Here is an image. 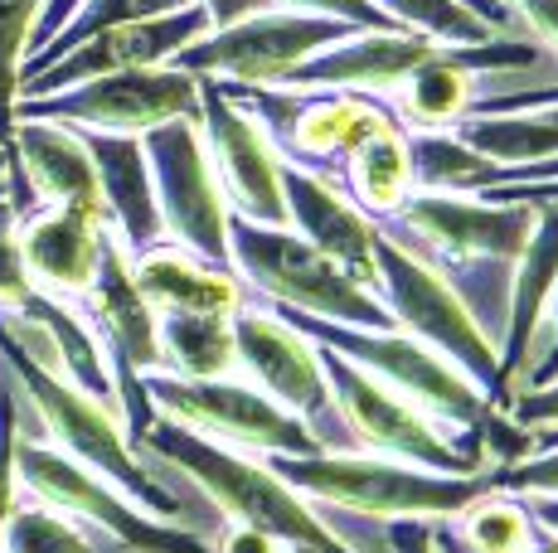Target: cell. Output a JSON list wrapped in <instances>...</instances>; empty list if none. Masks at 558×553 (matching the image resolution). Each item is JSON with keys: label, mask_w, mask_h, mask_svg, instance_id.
Wrapping results in <instances>:
<instances>
[{"label": "cell", "mask_w": 558, "mask_h": 553, "mask_svg": "<svg viewBox=\"0 0 558 553\" xmlns=\"http://www.w3.org/2000/svg\"><path fill=\"white\" fill-rule=\"evenodd\" d=\"M136 446H151L156 456L175 462L180 471L195 486H204V495L233 519L272 534L277 544H302L316 553H355L340 534H330V525L311 509L306 495H296L263 456H248L239 446H223L214 438L180 428L170 418H156L151 428L136 438Z\"/></svg>", "instance_id": "1"}, {"label": "cell", "mask_w": 558, "mask_h": 553, "mask_svg": "<svg viewBox=\"0 0 558 553\" xmlns=\"http://www.w3.org/2000/svg\"><path fill=\"white\" fill-rule=\"evenodd\" d=\"M296 495L326 500L336 509H355L374 519H452L471 505L476 495L490 491L486 476H442L423 471V466L393 462V456H369V452H320L311 456H263Z\"/></svg>", "instance_id": "2"}, {"label": "cell", "mask_w": 558, "mask_h": 553, "mask_svg": "<svg viewBox=\"0 0 558 553\" xmlns=\"http://www.w3.org/2000/svg\"><path fill=\"white\" fill-rule=\"evenodd\" d=\"M0 365L10 369V379L20 384L25 403L35 408L39 428L49 432V442L59 446L63 456H73L78 466H88L93 476L112 481L132 505H142L146 515L156 519H175L180 515V500L136 462V446L122 428V413L107 408V403L88 398L83 389H73L63 374L35 365L25 349L15 345L5 331H0Z\"/></svg>", "instance_id": "3"}, {"label": "cell", "mask_w": 558, "mask_h": 553, "mask_svg": "<svg viewBox=\"0 0 558 553\" xmlns=\"http://www.w3.org/2000/svg\"><path fill=\"white\" fill-rule=\"evenodd\" d=\"M374 296L384 302V311L393 316L399 331L423 340L442 359H452L496 408H506L510 398H506V384H500L496 340L486 335V325L476 321L466 296L447 282V272L437 262L417 258L393 233H379V248H374Z\"/></svg>", "instance_id": "4"}, {"label": "cell", "mask_w": 558, "mask_h": 553, "mask_svg": "<svg viewBox=\"0 0 558 553\" xmlns=\"http://www.w3.org/2000/svg\"><path fill=\"white\" fill-rule=\"evenodd\" d=\"M229 268L248 292L267 296V306H287V311L320 316L336 325L393 331V316L384 311L379 296L350 272H340L326 253H316L292 229L229 214Z\"/></svg>", "instance_id": "5"}, {"label": "cell", "mask_w": 558, "mask_h": 553, "mask_svg": "<svg viewBox=\"0 0 558 553\" xmlns=\"http://www.w3.org/2000/svg\"><path fill=\"white\" fill-rule=\"evenodd\" d=\"M320 365H326V384H330V398H336V413L374 456H393V462L423 466V471H442V476H486L490 471L476 428H447L433 413H423L417 403H408L403 393H393L389 384H379L374 374H364L360 365L330 355V349H320Z\"/></svg>", "instance_id": "6"}, {"label": "cell", "mask_w": 558, "mask_h": 553, "mask_svg": "<svg viewBox=\"0 0 558 553\" xmlns=\"http://www.w3.org/2000/svg\"><path fill=\"white\" fill-rule=\"evenodd\" d=\"M267 311H277L292 331H302L311 345L360 365L364 374H374L379 384L403 393L408 403H417V408L433 413L447 428H476V422L496 408L452 359H442L437 349H427L423 340H413L408 331H399V325H393V331H364V325H336V321H320V316L287 311V306H267Z\"/></svg>", "instance_id": "7"}, {"label": "cell", "mask_w": 558, "mask_h": 553, "mask_svg": "<svg viewBox=\"0 0 558 553\" xmlns=\"http://www.w3.org/2000/svg\"><path fill=\"white\" fill-rule=\"evenodd\" d=\"M146 398H151L156 418H170L180 428L214 438L223 446H239L248 456H311L320 452V438L311 432L296 413L257 393L248 379H180V374H156L142 379Z\"/></svg>", "instance_id": "8"}, {"label": "cell", "mask_w": 558, "mask_h": 553, "mask_svg": "<svg viewBox=\"0 0 558 553\" xmlns=\"http://www.w3.org/2000/svg\"><path fill=\"white\" fill-rule=\"evenodd\" d=\"M83 311L93 321V335H98L107 369H112V389H117V413H122L126 438H142L156 422V408L146 398V374L166 369L160 359V311L142 296L132 276V258L117 243V233L107 229L102 238V258H98V276H93L88 296H83Z\"/></svg>", "instance_id": "9"}, {"label": "cell", "mask_w": 558, "mask_h": 553, "mask_svg": "<svg viewBox=\"0 0 558 553\" xmlns=\"http://www.w3.org/2000/svg\"><path fill=\"white\" fill-rule=\"evenodd\" d=\"M219 88L263 126L282 161L320 170V175L340 170L364 136H374L384 122H393V116L384 112V102L360 98V93L257 88V83H219Z\"/></svg>", "instance_id": "10"}, {"label": "cell", "mask_w": 558, "mask_h": 553, "mask_svg": "<svg viewBox=\"0 0 558 553\" xmlns=\"http://www.w3.org/2000/svg\"><path fill=\"white\" fill-rule=\"evenodd\" d=\"M355 35V25L330 15H311V10H282L263 5L253 15L219 25L199 35L190 49H180L175 69L195 73V78H219V83H257V88H282L296 69L320 54L326 45Z\"/></svg>", "instance_id": "11"}, {"label": "cell", "mask_w": 558, "mask_h": 553, "mask_svg": "<svg viewBox=\"0 0 558 553\" xmlns=\"http://www.w3.org/2000/svg\"><path fill=\"white\" fill-rule=\"evenodd\" d=\"M199 122V78L175 63L156 69L102 73L78 88L49 93V98H20L15 122H53L73 132H112V136H146L160 122Z\"/></svg>", "instance_id": "12"}, {"label": "cell", "mask_w": 558, "mask_h": 553, "mask_svg": "<svg viewBox=\"0 0 558 553\" xmlns=\"http://www.w3.org/2000/svg\"><path fill=\"white\" fill-rule=\"evenodd\" d=\"M15 471L20 486L39 500V505L59 509L69 519H88L102 534H112L122 549L132 553H214V544H204L195 529H180L170 519L146 515L142 505H132L112 481L93 476L88 466H78L73 456H63L49 442H29L20 438L15 452Z\"/></svg>", "instance_id": "13"}, {"label": "cell", "mask_w": 558, "mask_h": 553, "mask_svg": "<svg viewBox=\"0 0 558 553\" xmlns=\"http://www.w3.org/2000/svg\"><path fill=\"white\" fill-rule=\"evenodd\" d=\"M142 151L151 165L166 238L214 268H229V199L214 175L199 122L175 116V122L151 126L142 136Z\"/></svg>", "instance_id": "14"}, {"label": "cell", "mask_w": 558, "mask_h": 553, "mask_svg": "<svg viewBox=\"0 0 558 553\" xmlns=\"http://www.w3.org/2000/svg\"><path fill=\"white\" fill-rule=\"evenodd\" d=\"M534 205H490L481 195H433L413 189L389 223L413 243L417 258L476 268V262H514L534 233ZM399 238V243H403Z\"/></svg>", "instance_id": "15"}, {"label": "cell", "mask_w": 558, "mask_h": 553, "mask_svg": "<svg viewBox=\"0 0 558 553\" xmlns=\"http://www.w3.org/2000/svg\"><path fill=\"white\" fill-rule=\"evenodd\" d=\"M199 132H204V146H209L214 175L223 185V199H229V214L287 229L282 156L267 142L263 126L214 78H199Z\"/></svg>", "instance_id": "16"}, {"label": "cell", "mask_w": 558, "mask_h": 553, "mask_svg": "<svg viewBox=\"0 0 558 553\" xmlns=\"http://www.w3.org/2000/svg\"><path fill=\"white\" fill-rule=\"evenodd\" d=\"M534 45L514 39H490V45H442L427 63H417L399 88L384 98V112L403 132H452L476 108V78L481 73H510L534 69Z\"/></svg>", "instance_id": "17"}, {"label": "cell", "mask_w": 558, "mask_h": 553, "mask_svg": "<svg viewBox=\"0 0 558 553\" xmlns=\"http://www.w3.org/2000/svg\"><path fill=\"white\" fill-rule=\"evenodd\" d=\"M233 355H239V379H248L257 393L282 403L302 422L336 418V398L326 384L320 349L302 331L282 321L267 306H243L233 316Z\"/></svg>", "instance_id": "18"}, {"label": "cell", "mask_w": 558, "mask_h": 553, "mask_svg": "<svg viewBox=\"0 0 558 553\" xmlns=\"http://www.w3.org/2000/svg\"><path fill=\"white\" fill-rule=\"evenodd\" d=\"M209 15L204 5L175 10V15H156V20H132V25H112L98 29V35L78 39L69 54H59L49 69H39L35 78L20 83V98H49V93L78 88L88 78H102V73H126V69H156V63H170L180 49H190L199 35H209Z\"/></svg>", "instance_id": "19"}, {"label": "cell", "mask_w": 558, "mask_h": 553, "mask_svg": "<svg viewBox=\"0 0 558 553\" xmlns=\"http://www.w3.org/2000/svg\"><path fill=\"white\" fill-rule=\"evenodd\" d=\"M282 205L287 229L306 238L316 253H326L340 272H350L360 286L374 292V248H379V223H374L330 175L282 161Z\"/></svg>", "instance_id": "20"}, {"label": "cell", "mask_w": 558, "mask_h": 553, "mask_svg": "<svg viewBox=\"0 0 558 553\" xmlns=\"http://www.w3.org/2000/svg\"><path fill=\"white\" fill-rule=\"evenodd\" d=\"M437 49H442L437 39L413 35V29H355V35L326 45L320 54H311L282 88H330L384 102Z\"/></svg>", "instance_id": "21"}, {"label": "cell", "mask_w": 558, "mask_h": 553, "mask_svg": "<svg viewBox=\"0 0 558 553\" xmlns=\"http://www.w3.org/2000/svg\"><path fill=\"white\" fill-rule=\"evenodd\" d=\"M107 238V219L88 209H59L39 205L29 219H20V258L35 282V292L59 296V302H83L98 276Z\"/></svg>", "instance_id": "22"}, {"label": "cell", "mask_w": 558, "mask_h": 553, "mask_svg": "<svg viewBox=\"0 0 558 553\" xmlns=\"http://www.w3.org/2000/svg\"><path fill=\"white\" fill-rule=\"evenodd\" d=\"M534 209H539V219H534L530 243L510 262L514 276H510V302H506V331H500V345H496L506 398L514 389H524V379H530L539 325L558 286V205H534Z\"/></svg>", "instance_id": "23"}, {"label": "cell", "mask_w": 558, "mask_h": 553, "mask_svg": "<svg viewBox=\"0 0 558 553\" xmlns=\"http://www.w3.org/2000/svg\"><path fill=\"white\" fill-rule=\"evenodd\" d=\"M78 136L93 156V170H98L107 229L117 233L126 258L166 243V223H160V205H156V185H151V165H146V151H142V136H112V132H78Z\"/></svg>", "instance_id": "24"}, {"label": "cell", "mask_w": 558, "mask_h": 553, "mask_svg": "<svg viewBox=\"0 0 558 553\" xmlns=\"http://www.w3.org/2000/svg\"><path fill=\"white\" fill-rule=\"evenodd\" d=\"M10 161L25 175L29 195H35L39 205L88 209V214L107 219L98 170H93L88 146H83V136L73 132V126L15 122L10 126Z\"/></svg>", "instance_id": "25"}, {"label": "cell", "mask_w": 558, "mask_h": 553, "mask_svg": "<svg viewBox=\"0 0 558 553\" xmlns=\"http://www.w3.org/2000/svg\"><path fill=\"white\" fill-rule=\"evenodd\" d=\"M132 276L142 296L166 311H190V316H239L248 306V286L239 282L233 268H214V262L185 253L180 243H156V248L136 253Z\"/></svg>", "instance_id": "26"}, {"label": "cell", "mask_w": 558, "mask_h": 553, "mask_svg": "<svg viewBox=\"0 0 558 553\" xmlns=\"http://www.w3.org/2000/svg\"><path fill=\"white\" fill-rule=\"evenodd\" d=\"M544 539V525L520 495H506L490 486L461 515L437 519L433 549L437 553H530Z\"/></svg>", "instance_id": "27"}, {"label": "cell", "mask_w": 558, "mask_h": 553, "mask_svg": "<svg viewBox=\"0 0 558 553\" xmlns=\"http://www.w3.org/2000/svg\"><path fill=\"white\" fill-rule=\"evenodd\" d=\"M345 170V195L369 214L374 223L393 219L403 209V199L413 195V161H408V132L399 122H384L374 136L350 151Z\"/></svg>", "instance_id": "28"}, {"label": "cell", "mask_w": 558, "mask_h": 553, "mask_svg": "<svg viewBox=\"0 0 558 553\" xmlns=\"http://www.w3.org/2000/svg\"><path fill=\"white\" fill-rule=\"evenodd\" d=\"M160 359H166V374L180 379H233L239 374L233 316L166 311L160 316Z\"/></svg>", "instance_id": "29"}, {"label": "cell", "mask_w": 558, "mask_h": 553, "mask_svg": "<svg viewBox=\"0 0 558 553\" xmlns=\"http://www.w3.org/2000/svg\"><path fill=\"white\" fill-rule=\"evenodd\" d=\"M408 161H413V189L433 195H481L506 180V165L481 156L457 132H408Z\"/></svg>", "instance_id": "30"}, {"label": "cell", "mask_w": 558, "mask_h": 553, "mask_svg": "<svg viewBox=\"0 0 558 553\" xmlns=\"http://www.w3.org/2000/svg\"><path fill=\"white\" fill-rule=\"evenodd\" d=\"M452 132L496 165H539L558 161V126L544 112H490V116H466Z\"/></svg>", "instance_id": "31"}, {"label": "cell", "mask_w": 558, "mask_h": 553, "mask_svg": "<svg viewBox=\"0 0 558 553\" xmlns=\"http://www.w3.org/2000/svg\"><path fill=\"white\" fill-rule=\"evenodd\" d=\"M195 5V0H83L78 10H73V20L59 29V35L49 39L45 49H35L25 63H20V83L35 78L39 69H49L59 54H69L78 39L98 35V29H112V25H132V20H156V15H175V10Z\"/></svg>", "instance_id": "32"}, {"label": "cell", "mask_w": 558, "mask_h": 553, "mask_svg": "<svg viewBox=\"0 0 558 553\" xmlns=\"http://www.w3.org/2000/svg\"><path fill=\"white\" fill-rule=\"evenodd\" d=\"M374 10L399 29L427 35L437 45H490V39H500V29L486 25L466 0H374Z\"/></svg>", "instance_id": "33"}, {"label": "cell", "mask_w": 558, "mask_h": 553, "mask_svg": "<svg viewBox=\"0 0 558 553\" xmlns=\"http://www.w3.org/2000/svg\"><path fill=\"white\" fill-rule=\"evenodd\" d=\"M0 553H93L88 534L49 505H15L0 529Z\"/></svg>", "instance_id": "34"}, {"label": "cell", "mask_w": 558, "mask_h": 553, "mask_svg": "<svg viewBox=\"0 0 558 553\" xmlns=\"http://www.w3.org/2000/svg\"><path fill=\"white\" fill-rule=\"evenodd\" d=\"M45 0H0V142L10 146V126H15L20 102V63L29 54V35Z\"/></svg>", "instance_id": "35"}, {"label": "cell", "mask_w": 558, "mask_h": 553, "mask_svg": "<svg viewBox=\"0 0 558 553\" xmlns=\"http://www.w3.org/2000/svg\"><path fill=\"white\" fill-rule=\"evenodd\" d=\"M20 438H25V393L10 379V369L0 365V529L20 505V471H15Z\"/></svg>", "instance_id": "36"}, {"label": "cell", "mask_w": 558, "mask_h": 553, "mask_svg": "<svg viewBox=\"0 0 558 553\" xmlns=\"http://www.w3.org/2000/svg\"><path fill=\"white\" fill-rule=\"evenodd\" d=\"M490 486L520 500H558V438H534V452L490 471Z\"/></svg>", "instance_id": "37"}, {"label": "cell", "mask_w": 558, "mask_h": 553, "mask_svg": "<svg viewBox=\"0 0 558 553\" xmlns=\"http://www.w3.org/2000/svg\"><path fill=\"white\" fill-rule=\"evenodd\" d=\"M35 296V282L20 258V219L15 209L0 199V311H20Z\"/></svg>", "instance_id": "38"}, {"label": "cell", "mask_w": 558, "mask_h": 553, "mask_svg": "<svg viewBox=\"0 0 558 553\" xmlns=\"http://www.w3.org/2000/svg\"><path fill=\"white\" fill-rule=\"evenodd\" d=\"M506 413H510V422H520L534 438H558V379H549V384H539V389L510 393Z\"/></svg>", "instance_id": "39"}, {"label": "cell", "mask_w": 558, "mask_h": 553, "mask_svg": "<svg viewBox=\"0 0 558 553\" xmlns=\"http://www.w3.org/2000/svg\"><path fill=\"white\" fill-rule=\"evenodd\" d=\"M267 5H282V10H311V15H330V20H345L355 29H399L393 20H384L374 10V0H267Z\"/></svg>", "instance_id": "40"}, {"label": "cell", "mask_w": 558, "mask_h": 553, "mask_svg": "<svg viewBox=\"0 0 558 553\" xmlns=\"http://www.w3.org/2000/svg\"><path fill=\"white\" fill-rule=\"evenodd\" d=\"M539 340H544V355L534 359L524 389H539V384H549V379H558V286H554V296H549V311H544ZM514 393H520V389H514Z\"/></svg>", "instance_id": "41"}, {"label": "cell", "mask_w": 558, "mask_h": 553, "mask_svg": "<svg viewBox=\"0 0 558 553\" xmlns=\"http://www.w3.org/2000/svg\"><path fill=\"white\" fill-rule=\"evenodd\" d=\"M510 5L524 15V25L534 29V39L558 54V0H510Z\"/></svg>", "instance_id": "42"}, {"label": "cell", "mask_w": 558, "mask_h": 553, "mask_svg": "<svg viewBox=\"0 0 558 553\" xmlns=\"http://www.w3.org/2000/svg\"><path fill=\"white\" fill-rule=\"evenodd\" d=\"M389 549L393 553H437L433 519H389Z\"/></svg>", "instance_id": "43"}, {"label": "cell", "mask_w": 558, "mask_h": 553, "mask_svg": "<svg viewBox=\"0 0 558 553\" xmlns=\"http://www.w3.org/2000/svg\"><path fill=\"white\" fill-rule=\"evenodd\" d=\"M78 5H83V0H45V10H39V20H35V35H29V54H35V49H45L49 39L73 20V10H78Z\"/></svg>", "instance_id": "44"}, {"label": "cell", "mask_w": 558, "mask_h": 553, "mask_svg": "<svg viewBox=\"0 0 558 553\" xmlns=\"http://www.w3.org/2000/svg\"><path fill=\"white\" fill-rule=\"evenodd\" d=\"M282 544H277L272 534H263V529H248V525H233L229 534L219 539V549L214 553H277Z\"/></svg>", "instance_id": "45"}, {"label": "cell", "mask_w": 558, "mask_h": 553, "mask_svg": "<svg viewBox=\"0 0 558 553\" xmlns=\"http://www.w3.org/2000/svg\"><path fill=\"white\" fill-rule=\"evenodd\" d=\"M199 5H204V15H209V25L219 29V25H233V20L253 15V10H263L267 0H199Z\"/></svg>", "instance_id": "46"}, {"label": "cell", "mask_w": 558, "mask_h": 553, "mask_svg": "<svg viewBox=\"0 0 558 553\" xmlns=\"http://www.w3.org/2000/svg\"><path fill=\"white\" fill-rule=\"evenodd\" d=\"M524 505L534 509V519H539L549 534H558V500H524Z\"/></svg>", "instance_id": "47"}, {"label": "cell", "mask_w": 558, "mask_h": 553, "mask_svg": "<svg viewBox=\"0 0 558 553\" xmlns=\"http://www.w3.org/2000/svg\"><path fill=\"white\" fill-rule=\"evenodd\" d=\"M530 553H558V534H549V529H544V539H539V544H534Z\"/></svg>", "instance_id": "48"}, {"label": "cell", "mask_w": 558, "mask_h": 553, "mask_svg": "<svg viewBox=\"0 0 558 553\" xmlns=\"http://www.w3.org/2000/svg\"><path fill=\"white\" fill-rule=\"evenodd\" d=\"M277 553H316V549H302V544H282Z\"/></svg>", "instance_id": "49"}, {"label": "cell", "mask_w": 558, "mask_h": 553, "mask_svg": "<svg viewBox=\"0 0 558 553\" xmlns=\"http://www.w3.org/2000/svg\"><path fill=\"white\" fill-rule=\"evenodd\" d=\"M0 146H5V142H0Z\"/></svg>", "instance_id": "50"}]
</instances>
